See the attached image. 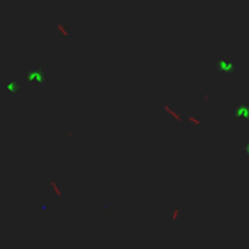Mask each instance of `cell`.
<instances>
[{
    "mask_svg": "<svg viewBox=\"0 0 249 249\" xmlns=\"http://www.w3.org/2000/svg\"><path fill=\"white\" fill-rule=\"evenodd\" d=\"M19 87H20L19 83H18L16 80H10L9 83L6 85V89H7L9 92H18V91H19Z\"/></svg>",
    "mask_w": 249,
    "mask_h": 249,
    "instance_id": "cell-5",
    "label": "cell"
},
{
    "mask_svg": "<svg viewBox=\"0 0 249 249\" xmlns=\"http://www.w3.org/2000/svg\"><path fill=\"white\" fill-rule=\"evenodd\" d=\"M25 77L28 83L31 85H37V86H42L45 83V73L42 69H35V67H29L25 73Z\"/></svg>",
    "mask_w": 249,
    "mask_h": 249,
    "instance_id": "cell-2",
    "label": "cell"
},
{
    "mask_svg": "<svg viewBox=\"0 0 249 249\" xmlns=\"http://www.w3.org/2000/svg\"><path fill=\"white\" fill-rule=\"evenodd\" d=\"M54 31L58 32V35H60L64 41H72L73 39L72 29L69 28V26H66V25H63V22H60V20H54Z\"/></svg>",
    "mask_w": 249,
    "mask_h": 249,
    "instance_id": "cell-3",
    "label": "cell"
},
{
    "mask_svg": "<svg viewBox=\"0 0 249 249\" xmlns=\"http://www.w3.org/2000/svg\"><path fill=\"white\" fill-rule=\"evenodd\" d=\"M216 70L221 74L230 76V74H236L239 70V61L233 60V58H219L214 61Z\"/></svg>",
    "mask_w": 249,
    "mask_h": 249,
    "instance_id": "cell-1",
    "label": "cell"
},
{
    "mask_svg": "<svg viewBox=\"0 0 249 249\" xmlns=\"http://www.w3.org/2000/svg\"><path fill=\"white\" fill-rule=\"evenodd\" d=\"M235 114L238 115V117H249V106L248 105H245V104H240V105L236 106V109H235Z\"/></svg>",
    "mask_w": 249,
    "mask_h": 249,
    "instance_id": "cell-4",
    "label": "cell"
}]
</instances>
